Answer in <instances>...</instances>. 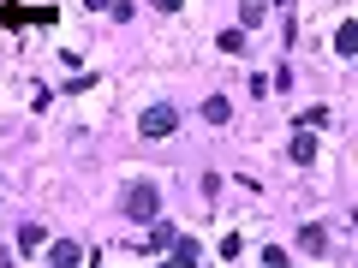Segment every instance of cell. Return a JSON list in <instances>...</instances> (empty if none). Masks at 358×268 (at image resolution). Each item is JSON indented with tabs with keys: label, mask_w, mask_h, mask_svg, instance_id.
I'll return each instance as SVG.
<instances>
[{
	"label": "cell",
	"mask_w": 358,
	"mask_h": 268,
	"mask_svg": "<svg viewBox=\"0 0 358 268\" xmlns=\"http://www.w3.org/2000/svg\"><path fill=\"white\" fill-rule=\"evenodd\" d=\"M167 244H173V227H167V221L155 215V221H150V232H143V244H138V251H143V256H162Z\"/></svg>",
	"instance_id": "3"
},
{
	"label": "cell",
	"mask_w": 358,
	"mask_h": 268,
	"mask_svg": "<svg viewBox=\"0 0 358 268\" xmlns=\"http://www.w3.org/2000/svg\"><path fill=\"white\" fill-rule=\"evenodd\" d=\"M299 251H305V256H329V227H317V221H310V227L299 232Z\"/></svg>",
	"instance_id": "5"
},
{
	"label": "cell",
	"mask_w": 358,
	"mask_h": 268,
	"mask_svg": "<svg viewBox=\"0 0 358 268\" xmlns=\"http://www.w3.org/2000/svg\"><path fill=\"white\" fill-rule=\"evenodd\" d=\"M203 119H209V126H227V119H233V102H227V96H209V102H203Z\"/></svg>",
	"instance_id": "9"
},
{
	"label": "cell",
	"mask_w": 358,
	"mask_h": 268,
	"mask_svg": "<svg viewBox=\"0 0 358 268\" xmlns=\"http://www.w3.org/2000/svg\"><path fill=\"white\" fill-rule=\"evenodd\" d=\"M84 6H90V13H108V6H114V0H84Z\"/></svg>",
	"instance_id": "14"
},
{
	"label": "cell",
	"mask_w": 358,
	"mask_h": 268,
	"mask_svg": "<svg viewBox=\"0 0 358 268\" xmlns=\"http://www.w3.org/2000/svg\"><path fill=\"white\" fill-rule=\"evenodd\" d=\"M48 262L54 268H78V262H84V251H78L72 239H60V244H48Z\"/></svg>",
	"instance_id": "6"
},
{
	"label": "cell",
	"mask_w": 358,
	"mask_h": 268,
	"mask_svg": "<svg viewBox=\"0 0 358 268\" xmlns=\"http://www.w3.org/2000/svg\"><path fill=\"white\" fill-rule=\"evenodd\" d=\"M155 13H179V6H185V0H150Z\"/></svg>",
	"instance_id": "13"
},
{
	"label": "cell",
	"mask_w": 358,
	"mask_h": 268,
	"mask_svg": "<svg viewBox=\"0 0 358 268\" xmlns=\"http://www.w3.org/2000/svg\"><path fill=\"white\" fill-rule=\"evenodd\" d=\"M268 18V0H239V30H257Z\"/></svg>",
	"instance_id": "8"
},
{
	"label": "cell",
	"mask_w": 358,
	"mask_h": 268,
	"mask_svg": "<svg viewBox=\"0 0 358 268\" xmlns=\"http://www.w3.org/2000/svg\"><path fill=\"white\" fill-rule=\"evenodd\" d=\"M221 48H227V54H245V30H221Z\"/></svg>",
	"instance_id": "12"
},
{
	"label": "cell",
	"mask_w": 358,
	"mask_h": 268,
	"mask_svg": "<svg viewBox=\"0 0 358 268\" xmlns=\"http://www.w3.org/2000/svg\"><path fill=\"white\" fill-rule=\"evenodd\" d=\"M138 131H143V137H173V131H179V107L173 102H150L143 119H138Z\"/></svg>",
	"instance_id": "1"
},
{
	"label": "cell",
	"mask_w": 358,
	"mask_h": 268,
	"mask_svg": "<svg viewBox=\"0 0 358 268\" xmlns=\"http://www.w3.org/2000/svg\"><path fill=\"white\" fill-rule=\"evenodd\" d=\"M299 126H305V131H322V126H334V107H305V114H299Z\"/></svg>",
	"instance_id": "11"
},
{
	"label": "cell",
	"mask_w": 358,
	"mask_h": 268,
	"mask_svg": "<svg viewBox=\"0 0 358 268\" xmlns=\"http://www.w3.org/2000/svg\"><path fill=\"white\" fill-rule=\"evenodd\" d=\"M287 155H293V167H310V161H317V137L299 126V131H293V143H287Z\"/></svg>",
	"instance_id": "4"
},
{
	"label": "cell",
	"mask_w": 358,
	"mask_h": 268,
	"mask_svg": "<svg viewBox=\"0 0 358 268\" xmlns=\"http://www.w3.org/2000/svg\"><path fill=\"white\" fill-rule=\"evenodd\" d=\"M126 215L143 221V227L162 215V197H155V185H131V191H126Z\"/></svg>",
	"instance_id": "2"
},
{
	"label": "cell",
	"mask_w": 358,
	"mask_h": 268,
	"mask_svg": "<svg viewBox=\"0 0 358 268\" xmlns=\"http://www.w3.org/2000/svg\"><path fill=\"white\" fill-rule=\"evenodd\" d=\"M167 251H173L179 268H192V262H197V239H179V232H173V244H167Z\"/></svg>",
	"instance_id": "10"
},
{
	"label": "cell",
	"mask_w": 358,
	"mask_h": 268,
	"mask_svg": "<svg viewBox=\"0 0 358 268\" xmlns=\"http://www.w3.org/2000/svg\"><path fill=\"white\" fill-rule=\"evenodd\" d=\"M352 48H358V18H346V24L334 30V54H341V60H352Z\"/></svg>",
	"instance_id": "7"
}]
</instances>
